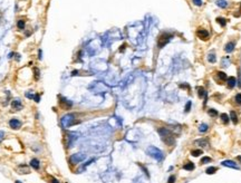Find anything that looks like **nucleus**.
<instances>
[{
	"instance_id": "f257e3e1",
	"label": "nucleus",
	"mask_w": 241,
	"mask_h": 183,
	"mask_svg": "<svg viewBox=\"0 0 241 183\" xmlns=\"http://www.w3.org/2000/svg\"><path fill=\"white\" fill-rule=\"evenodd\" d=\"M159 134L161 136L162 141L166 145H174L175 138H174L173 134L171 133V131H169L165 127H161V128H159Z\"/></svg>"
},
{
	"instance_id": "f03ea898",
	"label": "nucleus",
	"mask_w": 241,
	"mask_h": 183,
	"mask_svg": "<svg viewBox=\"0 0 241 183\" xmlns=\"http://www.w3.org/2000/svg\"><path fill=\"white\" fill-rule=\"evenodd\" d=\"M146 152L150 156H152L153 159H155L156 161H162V160H163V152H162L160 149H157V147L149 146L146 150Z\"/></svg>"
},
{
	"instance_id": "7ed1b4c3",
	"label": "nucleus",
	"mask_w": 241,
	"mask_h": 183,
	"mask_svg": "<svg viewBox=\"0 0 241 183\" xmlns=\"http://www.w3.org/2000/svg\"><path fill=\"white\" fill-rule=\"evenodd\" d=\"M172 37H173V36H172L171 34H167V32H163V34H162L161 36H160L159 41H157V46H159V48H162V47H164V46L166 45V44L172 39Z\"/></svg>"
},
{
	"instance_id": "20e7f679",
	"label": "nucleus",
	"mask_w": 241,
	"mask_h": 183,
	"mask_svg": "<svg viewBox=\"0 0 241 183\" xmlns=\"http://www.w3.org/2000/svg\"><path fill=\"white\" fill-rule=\"evenodd\" d=\"M77 123L76 121H74V115L73 114H69V115H66L61 118V124H63L64 127H68V126L73 125V124Z\"/></svg>"
},
{
	"instance_id": "39448f33",
	"label": "nucleus",
	"mask_w": 241,
	"mask_h": 183,
	"mask_svg": "<svg viewBox=\"0 0 241 183\" xmlns=\"http://www.w3.org/2000/svg\"><path fill=\"white\" fill-rule=\"evenodd\" d=\"M85 154L83 153H76V154H73L72 156L69 157V162L72 164H77V163H80L82 161L85 160Z\"/></svg>"
},
{
	"instance_id": "423d86ee",
	"label": "nucleus",
	"mask_w": 241,
	"mask_h": 183,
	"mask_svg": "<svg viewBox=\"0 0 241 183\" xmlns=\"http://www.w3.org/2000/svg\"><path fill=\"white\" fill-rule=\"evenodd\" d=\"M9 125L14 130H18V128L21 127V122L19 120H17V118H11L9 122Z\"/></svg>"
},
{
	"instance_id": "0eeeda50",
	"label": "nucleus",
	"mask_w": 241,
	"mask_h": 183,
	"mask_svg": "<svg viewBox=\"0 0 241 183\" xmlns=\"http://www.w3.org/2000/svg\"><path fill=\"white\" fill-rule=\"evenodd\" d=\"M221 164L223 166H227V168H231V169H239V166L234 163L233 161H230V160H226V161H222Z\"/></svg>"
},
{
	"instance_id": "6e6552de",
	"label": "nucleus",
	"mask_w": 241,
	"mask_h": 183,
	"mask_svg": "<svg viewBox=\"0 0 241 183\" xmlns=\"http://www.w3.org/2000/svg\"><path fill=\"white\" fill-rule=\"evenodd\" d=\"M198 36L199 38H201L202 40H207L208 38H209V32L207 31V30H204V29H200V30H198Z\"/></svg>"
},
{
	"instance_id": "1a4fd4ad",
	"label": "nucleus",
	"mask_w": 241,
	"mask_h": 183,
	"mask_svg": "<svg viewBox=\"0 0 241 183\" xmlns=\"http://www.w3.org/2000/svg\"><path fill=\"white\" fill-rule=\"evenodd\" d=\"M30 166L35 170H38L39 168H40V163H39V161L37 159H32L31 161H30Z\"/></svg>"
},
{
	"instance_id": "9d476101",
	"label": "nucleus",
	"mask_w": 241,
	"mask_h": 183,
	"mask_svg": "<svg viewBox=\"0 0 241 183\" xmlns=\"http://www.w3.org/2000/svg\"><path fill=\"white\" fill-rule=\"evenodd\" d=\"M233 49H234V43H233V41L228 43L227 45H226V47H224V50L227 51V53H231V51H233Z\"/></svg>"
},
{
	"instance_id": "9b49d317",
	"label": "nucleus",
	"mask_w": 241,
	"mask_h": 183,
	"mask_svg": "<svg viewBox=\"0 0 241 183\" xmlns=\"http://www.w3.org/2000/svg\"><path fill=\"white\" fill-rule=\"evenodd\" d=\"M227 83H228V86H229L230 88H233L237 84V79L234 77H229V78H227Z\"/></svg>"
},
{
	"instance_id": "f8f14e48",
	"label": "nucleus",
	"mask_w": 241,
	"mask_h": 183,
	"mask_svg": "<svg viewBox=\"0 0 241 183\" xmlns=\"http://www.w3.org/2000/svg\"><path fill=\"white\" fill-rule=\"evenodd\" d=\"M194 168H195L194 164H193L192 162H190V161L186 162V163L183 165V169L186 170V171H193V170H194Z\"/></svg>"
},
{
	"instance_id": "ddd939ff",
	"label": "nucleus",
	"mask_w": 241,
	"mask_h": 183,
	"mask_svg": "<svg viewBox=\"0 0 241 183\" xmlns=\"http://www.w3.org/2000/svg\"><path fill=\"white\" fill-rule=\"evenodd\" d=\"M12 108H16V109H21L22 105L21 103H20L19 99H15V101H12Z\"/></svg>"
},
{
	"instance_id": "4468645a",
	"label": "nucleus",
	"mask_w": 241,
	"mask_h": 183,
	"mask_svg": "<svg viewBox=\"0 0 241 183\" xmlns=\"http://www.w3.org/2000/svg\"><path fill=\"white\" fill-rule=\"evenodd\" d=\"M196 91H198V95L200 97H204L205 95H207V92H205V89L203 88V87H201V86L196 87Z\"/></svg>"
},
{
	"instance_id": "2eb2a0df",
	"label": "nucleus",
	"mask_w": 241,
	"mask_h": 183,
	"mask_svg": "<svg viewBox=\"0 0 241 183\" xmlns=\"http://www.w3.org/2000/svg\"><path fill=\"white\" fill-rule=\"evenodd\" d=\"M230 118H231V121L233 122L234 124L238 123V116H237V113L233 111H231V113H230Z\"/></svg>"
},
{
	"instance_id": "dca6fc26",
	"label": "nucleus",
	"mask_w": 241,
	"mask_h": 183,
	"mask_svg": "<svg viewBox=\"0 0 241 183\" xmlns=\"http://www.w3.org/2000/svg\"><path fill=\"white\" fill-rule=\"evenodd\" d=\"M195 143H196V144H199V145H200V146H208V145H209V142H208V141L207 140H205V138H203V140H198V141H195Z\"/></svg>"
},
{
	"instance_id": "f3484780",
	"label": "nucleus",
	"mask_w": 241,
	"mask_h": 183,
	"mask_svg": "<svg viewBox=\"0 0 241 183\" xmlns=\"http://www.w3.org/2000/svg\"><path fill=\"white\" fill-rule=\"evenodd\" d=\"M217 5L219 6V7H221V8H227L228 7V2H227V1H224V0H218Z\"/></svg>"
},
{
	"instance_id": "a211bd4d",
	"label": "nucleus",
	"mask_w": 241,
	"mask_h": 183,
	"mask_svg": "<svg viewBox=\"0 0 241 183\" xmlns=\"http://www.w3.org/2000/svg\"><path fill=\"white\" fill-rule=\"evenodd\" d=\"M218 77L220 78V79H222V80H226L227 79V74L226 73H223V72H218Z\"/></svg>"
},
{
	"instance_id": "6ab92c4d",
	"label": "nucleus",
	"mask_w": 241,
	"mask_h": 183,
	"mask_svg": "<svg viewBox=\"0 0 241 183\" xmlns=\"http://www.w3.org/2000/svg\"><path fill=\"white\" fill-rule=\"evenodd\" d=\"M215 171H217V168H214V166H210V168H208L207 169V174H213L215 173Z\"/></svg>"
},
{
	"instance_id": "aec40b11",
	"label": "nucleus",
	"mask_w": 241,
	"mask_h": 183,
	"mask_svg": "<svg viewBox=\"0 0 241 183\" xmlns=\"http://www.w3.org/2000/svg\"><path fill=\"white\" fill-rule=\"evenodd\" d=\"M229 118H230V117L227 115V114H224V113H223V114H221V120H222V122H223L224 124H227L228 122H229Z\"/></svg>"
},
{
	"instance_id": "412c9836",
	"label": "nucleus",
	"mask_w": 241,
	"mask_h": 183,
	"mask_svg": "<svg viewBox=\"0 0 241 183\" xmlns=\"http://www.w3.org/2000/svg\"><path fill=\"white\" fill-rule=\"evenodd\" d=\"M208 128H209V126H208L207 124H201L200 127H199V131L202 132V133H204V132H207V131H208Z\"/></svg>"
},
{
	"instance_id": "4be33fe9",
	"label": "nucleus",
	"mask_w": 241,
	"mask_h": 183,
	"mask_svg": "<svg viewBox=\"0 0 241 183\" xmlns=\"http://www.w3.org/2000/svg\"><path fill=\"white\" fill-rule=\"evenodd\" d=\"M215 59H217V58H215L214 54H210V55L208 56V60H209L210 63H215Z\"/></svg>"
},
{
	"instance_id": "5701e85b",
	"label": "nucleus",
	"mask_w": 241,
	"mask_h": 183,
	"mask_svg": "<svg viewBox=\"0 0 241 183\" xmlns=\"http://www.w3.org/2000/svg\"><path fill=\"white\" fill-rule=\"evenodd\" d=\"M217 22H218V24L221 25L222 27H224V26H226V24H227V21H226V19H224V18H218V19H217Z\"/></svg>"
},
{
	"instance_id": "b1692460",
	"label": "nucleus",
	"mask_w": 241,
	"mask_h": 183,
	"mask_svg": "<svg viewBox=\"0 0 241 183\" xmlns=\"http://www.w3.org/2000/svg\"><path fill=\"white\" fill-rule=\"evenodd\" d=\"M191 153H192L193 156H199V155L202 154V151H201V150H194V151H192Z\"/></svg>"
},
{
	"instance_id": "393cba45",
	"label": "nucleus",
	"mask_w": 241,
	"mask_h": 183,
	"mask_svg": "<svg viewBox=\"0 0 241 183\" xmlns=\"http://www.w3.org/2000/svg\"><path fill=\"white\" fill-rule=\"evenodd\" d=\"M209 162H211V159L209 156H204L201 159V164H205V163H209Z\"/></svg>"
},
{
	"instance_id": "a878e982",
	"label": "nucleus",
	"mask_w": 241,
	"mask_h": 183,
	"mask_svg": "<svg viewBox=\"0 0 241 183\" xmlns=\"http://www.w3.org/2000/svg\"><path fill=\"white\" fill-rule=\"evenodd\" d=\"M208 113H209L210 116H212V117H215V116L218 115V112L215 111V109H209V112H208Z\"/></svg>"
},
{
	"instance_id": "bb28decb",
	"label": "nucleus",
	"mask_w": 241,
	"mask_h": 183,
	"mask_svg": "<svg viewBox=\"0 0 241 183\" xmlns=\"http://www.w3.org/2000/svg\"><path fill=\"white\" fill-rule=\"evenodd\" d=\"M17 26H18V28H19V29H24L25 28V20H19L18 24H17Z\"/></svg>"
},
{
	"instance_id": "cd10ccee",
	"label": "nucleus",
	"mask_w": 241,
	"mask_h": 183,
	"mask_svg": "<svg viewBox=\"0 0 241 183\" xmlns=\"http://www.w3.org/2000/svg\"><path fill=\"white\" fill-rule=\"evenodd\" d=\"M191 105H192V103H191V102H188V103H186V105H185V109H184V111H185V113H188V112L190 111Z\"/></svg>"
},
{
	"instance_id": "c85d7f7f",
	"label": "nucleus",
	"mask_w": 241,
	"mask_h": 183,
	"mask_svg": "<svg viewBox=\"0 0 241 183\" xmlns=\"http://www.w3.org/2000/svg\"><path fill=\"white\" fill-rule=\"evenodd\" d=\"M175 180H176V176L175 175H171L169 178V181H167V183H174V182H175Z\"/></svg>"
},
{
	"instance_id": "c756f323",
	"label": "nucleus",
	"mask_w": 241,
	"mask_h": 183,
	"mask_svg": "<svg viewBox=\"0 0 241 183\" xmlns=\"http://www.w3.org/2000/svg\"><path fill=\"white\" fill-rule=\"evenodd\" d=\"M236 102L241 105V94H237L236 95Z\"/></svg>"
},
{
	"instance_id": "7c9ffc66",
	"label": "nucleus",
	"mask_w": 241,
	"mask_h": 183,
	"mask_svg": "<svg viewBox=\"0 0 241 183\" xmlns=\"http://www.w3.org/2000/svg\"><path fill=\"white\" fill-rule=\"evenodd\" d=\"M192 1L195 6H202V1L201 0H192Z\"/></svg>"
},
{
	"instance_id": "2f4dec72",
	"label": "nucleus",
	"mask_w": 241,
	"mask_h": 183,
	"mask_svg": "<svg viewBox=\"0 0 241 183\" xmlns=\"http://www.w3.org/2000/svg\"><path fill=\"white\" fill-rule=\"evenodd\" d=\"M35 73H36V74H35V78L38 79V78H39V69H38V68H35Z\"/></svg>"
},
{
	"instance_id": "473e14b6",
	"label": "nucleus",
	"mask_w": 241,
	"mask_h": 183,
	"mask_svg": "<svg viewBox=\"0 0 241 183\" xmlns=\"http://www.w3.org/2000/svg\"><path fill=\"white\" fill-rule=\"evenodd\" d=\"M180 87H181V88H188V89H190V86H189V85H186V84H181Z\"/></svg>"
},
{
	"instance_id": "72a5a7b5",
	"label": "nucleus",
	"mask_w": 241,
	"mask_h": 183,
	"mask_svg": "<svg viewBox=\"0 0 241 183\" xmlns=\"http://www.w3.org/2000/svg\"><path fill=\"white\" fill-rule=\"evenodd\" d=\"M51 183H59V182H58V180H56V179H53V180H51Z\"/></svg>"
},
{
	"instance_id": "f704fd0d",
	"label": "nucleus",
	"mask_w": 241,
	"mask_h": 183,
	"mask_svg": "<svg viewBox=\"0 0 241 183\" xmlns=\"http://www.w3.org/2000/svg\"><path fill=\"white\" fill-rule=\"evenodd\" d=\"M2 135H3V132H0V140H2Z\"/></svg>"
},
{
	"instance_id": "c9c22d12",
	"label": "nucleus",
	"mask_w": 241,
	"mask_h": 183,
	"mask_svg": "<svg viewBox=\"0 0 241 183\" xmlns=\"http://www.w3.org/2000/svg\"><path fill=\"white\" fill-rule=\"evenodd\" d=\"M237 159H238V160H239V161H240V162H241V155H239V156H238V157H237Z\"/></svg>"
},
{
	"instance_id": "e433bc0d",
	"label": "nucleus",
	"mask_w": 241,
	"mask_h": 183,
	"mask_svg": "<svg viewBox=\"0 0 241 183\" xmlns=\"http://www.w3.org/2000/svg\"><path fill=\"white\" fill-rule=\"evenodd\" d=\"M240 11H241V6H240Z\"/></svg>"
}]
</instances>
